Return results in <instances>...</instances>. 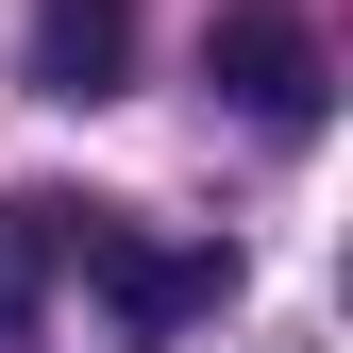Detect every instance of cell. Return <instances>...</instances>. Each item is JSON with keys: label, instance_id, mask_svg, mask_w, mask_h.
Masks as SVG:
<instances>
[{"label": "cell", "instance_id": "1", "mask_svg": "<svg viewBox=\"0 0 353 353\" xmlns=\"http://www.w3.org/2000/svg\"><path fill=\"white\" fill-rule=\"evenodd\" d=\"M51 252H68V270L101 286V303H118L135 336H168V320H202V303H236V252H152L135 219H101V202H84V219L51 202Z\"/></svg>", "mask_w": 353, "mask_h": 353}, {"label": "cell", "instance_id": "2", "mask_svg": "<svg viewBox=\"0 0 353 353\" xmlns=\"http://www.w3.org/2000/svg\"><path fill=\"white\" fill-rule=\"evenodd\" d=\"M219 101L236 118H270V135H303V118H320V34L286 17V0H219Z\"/></svg>", "mask_w": 353, "mask_h": 353}, {"label": "cell", "instance_id": "3", "mask_svg": "<svg viewBox=\"0 0 353 353\" xmlns=\"http://www.w3.org/2000/svg\"><path fill=\"white\" fill-rule=\"evenodd\" d=\"M34 84H51V101H101V84H118V0H51V34H34Z\"/></svg>", "mask_w": 353, "mask_h": 353}, {"label": "cell", "instance_id": "4", "mask_svg": "<svg viewBox=\"0 0 353 353\" xmlns=\"http://www.w3.org/2000/svg\"><path fill=\"white\" fill-rule=\"evenodd\" d=\"M34 286H51V202H0V353L34 336Z\"/></svg>", "mask_w": 353, "mask_h": 353}]
</instances>
